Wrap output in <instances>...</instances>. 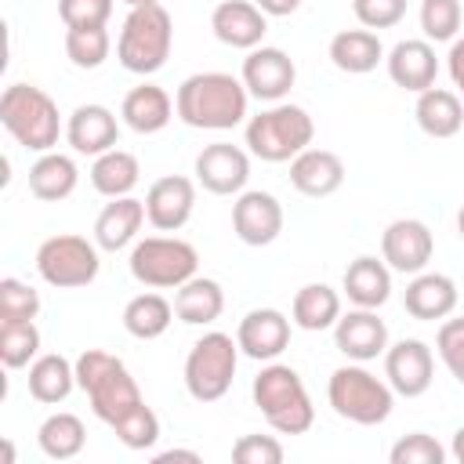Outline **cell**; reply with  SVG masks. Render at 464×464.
<instances>
[{
    "mask_svg": "<svg viewBox=\"0 0 464 464\" xmlns=\"http://www.w3.org/2000/svg\"><path fill=\"white\" fill-rule=\"evenodd\" d=\"M290 185L308 196V199H323V196H334L341 185H344V163L337 152L330 149H304L290 160Z\"/></svg>",
    "mask_w": 464,
    "mask_h": 464,
    "instance_id": "44dd1931",
    "label": "cell"
},
{
    "mask_svg": "<svg viewBox=\"0 0 464 464\" xmlns=\"http://www.w3.org/2000/svg\"><path fill=\"white\" fill-rule=\"evenodd\" d=\"M250 178V156L232 141H214L196 156V181L214 196H239Z\"/></svg>",
    "mask_w": 464,
    "mask_h": 464,
    "instance_id": "9a60e30c",
    "label": "cell"
},
{
    "mask_svg": "<svg viewBox=\"0 0 464 464\" xmlns=\"http://www.w3.org/2000/svg\"><path fill=\"white\" fill-rule=\"evenodd\" d=\"M76 384L87 392L91 413L102 424H116L127 413H134L138 406H145L138 381L130 377V370L123 366V359H116L112 352L102 348H87L76 355Z\"/></svg>",
    "mask_w": 464,
    "mask_h": 464,
    "instance_id": "7a4b0ae2",
    "label": "cell"
},
{
    "mask_svg": "<svg viewBox=\"0 0 464 464\" xmlns=\"http://www.w3.org/2000/svg\"><path fill=\"white\" fill-rule=\"evenodd\" d=\"M76 181H80V170H76V160L65 156V152H40V160L29 167V192L44 203H58L65 196L76 192Z\"/></svg>",
    "mask_w": 464,
    "mask_h": 464,
    "instance_id": "f546056e",
    "label": "cell"
},
{
    "mask_svg": "<svg viewBox=\"0 0 464 464\" xmlns=\"http://www.w3.org/2000/svg\"><path fill=\"white\" fill-rule=\"evenodd\" d=\"M334 341L352 362H370L388 352V326L377 308H355L334 323Z\"/></svg>",
    "mask_w": 464,
    "mask_h": 464,
    "instance_id": "ffe728a7",
    "label": "cell"
},
{
    "mask_svg": "<svg viewBox=\"0 0 464 464\" xmlns=\"http://www.w3.org/2000/svg\"><path fill=\"white\" fill-rule=\"evenodd\" d=\"M40 355V330L33 319L25 323H0V362L7 370H22Z\"/></svg>",
    "mask_w": 464,
    "mask_h": 464,
    "instance_id": "d590c367",
    "label": "cell"
},
{
    "mask_svg": "<svg viewBox=\"0 0 464 464\" xmlns=\"http://www.w3.org/2000/svg\"><path fill=\"white\" fill-rule=\"evenodd\" d=\"M174 47V18L163 4H141L130 7L116 40V58L127 72L152 76L167 65Z\"/></svg>",
    "mask_w": 464,
    "mask_h": 464,
    "instance_id": "277c9868",
    "label": "cell"
},
{
    "mask_svg": "<svg viewBox=\"0 0 464 464\" xmlns=\"http://www.w3.org/2000/svg\"><path fill=\"white\" fill-rule=\"evenodd\" d=\"M138 178H141L138 156L127 152V149H109V152L94 156V163H91V185L105 199L130 196V188L138 185Z\"/></svg>",
    "mask_w": 464,
    "mask_h": 464,
    "instance_id": "d6a6232c",
    "label": "cell"
},
{
    "mask_svg": "<svg viewBox=\"0 0 464 464\" xmlns=\"http://www.w3.org/2000/svg\"><path fill=\"white\" fill-rule=\"evenodd\" d=\"M431 254H435V236L417 218H399L381 232V257L392 272L417 276L428 268Z\"/></svg>",
    "mask_w": 464,
    "mask_h": 464,
    "instance_id": "8fae6325",
    "label": "cell"
},
{
    "mask_svg": "<svg viewBox=\"0 0 464 464\" xmlns=\"http://www.w3.org/2000/svg\"><path fill=\"white\" fill-rule=\"evenodd\" d=\"M127 7H141V4H160V0H123Z\"/></svg>",
    "mask_w": 464,
    "mask_h": 464,
    "instance_id": "f5cc1de1",
    "label": "cell"
},
{
    "mask_svg": "<svg viewBox=\"0 0 464 464\" xmlns=\"http://www.w3.org/2000/svg\"><path fill=\"white\" fill-rule=\"evenodd\" d=\"M381 58H384V44L373 29H341L330 40V62L348 76L373 72Z\"/></svg>",
    "mask_w": 464,
    "mask_h": 464,
    "instance_id": "f1b7e54d",
    "label": "cell"
},
{
    "mask_svg": "<svg viewBox=\"0 0 464 464\" xmlns=\"http://www.w3.org/2000/svg\"><path fill=\"white\" fill-rule=\"evenodd\" d=\"M196 210V181L181 174L156 178L145 192V218L156 232H178Z\"/></svg>",
    "mask_w": 464,
    "mask_h": 464,
    "instance_id": "2e32d148",
    "label": "cell"
},
{
    "mask_svg": "<svg viewBox=\"0 0 464 464\" xmlns=\"http://www.w3.org/2000/svg\"><path fill=\"white\" fill-rule=\"evenodd\" d=\"M362 29H392L406 18V0H352Z\"/></svg>",
    "mask_w": 464,
    "mask_h": 464,
    "instance_id": "7bdbcfd3",
    "label": "cell"
},
{
    "mask_svg": "<svg viewBox=\"0 0 464 464\" xmlns=\"http://www.w3.org/2000/svg\"><path fill=\"white\" fill-rule=\"evenodd\" d=\"M250 91L232 72H192L174 94L178 120L196 130H232L246 120Z\"/></svg>",
    "mask_w": 464,
    "mask_h": 464,
    "instance_id": "6da1fadb",
    "label": "cell"
},
{
    "mask_svg": "<svg viewBox=\"0 0 464 464\" xmlns=\"http://www.w3.org/2000/svg\"><path fill=\"white\" fill-rule=\"evenodd\" d=\"M236 464H279L283 460V442L276 435H243L232 446Z\"/></svg>",
    "mask_w": 464,
    "mask_h": 464,
    "instance_id": "f6af8a7d",
    "label": "cell"
},
{
    "mask_svg": "<svg viewBox=\"0 0 464 464\" xmlns=\"http://www.w3.org/2000/svg\"><path fill=\"white\" fill-rule=\"evenodd\" d=\"M98 250H102L98 243H91L83 236H72V232L51 236L36 250V272H40V279L47 286L80 290V286L98 279V268H102Z\"/></svg>",
    "mask_w": 464,
    "mask_h": 464,
    "instance_id": "30bf717a",
    "label": "cell"
},
{
    "mask_svg": "<svg viewBox=\"0 0 464 464\" xmlns=\"http://www.w3.org/2000/svg\"><path fill=\"white\" fill-rule=\"evenodd\" d=\"M174 112L178 109H174L170 94L163 87H156V83H141V87L127 91V98L120 105V116H123V123L134 134H156V130H163Z\"/></svg>",
    "mask_w": 464,
    "mask_h": 464,
    "instance_id": "484cf974",
    "label": "cell"
},
{
    "mask_svg": "<svg viewBox=\"0 0 464 464\" xmlns=\"http://www.w3.org/2000/svg\"><path fill=\"white\" fill-rule=\"evenodd\" d=\"M384 62H388V76H392L395 87H402L410 94H420V91L435 87L439 58H435L431 40H399L388 51Z\"/></svg>",
    "mask_w": 464,
    "mask_h": 464,
    "instance_id": "7402d4cb",
    "label": "cell"
},
{
    "mask_svg": "<svg viewBox=\"0 0 464 464\" xmlns=\"http://www.w3.org/2000/svg\"><path fill=\"white\" fill-rule=\"evenodd\" d=\"M457 232H460V239H464V207H460V214H457Z\"/></svg>",
    "mask_w": 464,
    "mask_h": 464,
    "instance_id": "816d5d0a",
    "label": "cell"
},
{
    "mask_svg": "<svg viewBox=\"0 0 464 464\" xmlns=\"http://www.w3.org/2000/svg\"><path fill=\"white\" fill-rule=\"evenodd\" d=\"M243 87L250 91V98L257 102H283L297 80V65L286 51L279 47H254L243 58V72H239Z\"/></svg>",
    "mask_w": 464,
    "mask_h": 464,
    "instance_id": "7c38bea8",
    "label": "cell"
},
{
    "mask_svg": "<svg viewBox=\"0 0 464 464\" xmlns=\"http://www.w3.org/2000/svg\"><path fill=\"white\" fill-rule=\"evenodd\" d=\"M402 304H406V312L413 315V319H420V323H435V319H446V315H453V308H457V283L450 279V276H442V272H417L410 283H406V290H402Z\"/></svg>",
    "mask_w": 464,
    "mask_h": 464,
    "instance_id": "cb8c5ba5",
    "label": "cell"
},
{
    "mask_svg": "<svg viewBox=\"0 0 464 464\" xmlns=\"http://www.w3.org/2000/svg\"><path fill=\"white\" fill-rule=\"evenodd\" d=\"M145 199H134V196H116L102 207V214L94 218V243L109 254L130 246L145 225Z\"/></svg>",
    "mask_w": 464,
    "mask_h": 464,
    "instance_id": "603a6c76",
    "label": "cell"
},
{
    "mask_svg": "<svg viewBox=\"0 0 464 464\" xmlns=\"http://www.w3.org/2000/svg\"><path fill=\"white\" fill-rule=\"evenodd\" d=\"M0 123L4 130L29 152H51L62 134V116L54 98L33 83H11L0 94Z\"/></svg>",
    "mask_w": 464,
    "mask_h": 464,
    "instance_id": "5b68a950",
    "label": "cell"
},
{
    "mask_svg": "<svg viewBox=\"0 0 464 464\" xmlns=\"http://www.w3.org/2000/svg\"><path fill=\"white\" fill-rule=\"evenodd\" d=\"M36 315H40V294L14 276L0 279V323H25Z\"/></svg>",
    "mask_w": 464,
    "mask_h": 464,
    "instance_id": "f35d334b",
    "label": "cell"
},
{
    "mask_svg": "<svg viewBox=\"0 0 464 464\" xmlns=\"http://www.w3.org/2000/svg\"><path fill=\"white\" fill-rule=\"evenodd\" d=\"M232 232L246 246H268L283 232V203L272 192L250 188L239 192L232 203Z\"/></svg>",
    "mask_w": 464,
    "mask_h": 464,
    "instance_id": "5bb4252c",
    "label": "cell"
},
{
    "mask_svg": "<svg viewBox=\"0 0 464 464\" xmlns=\"http://www.w3.org/2000/svg\"><path fill=\"white\" fill-rule=\"evenodd\" d=\"M170 319H174V304H170L163 294H156V290L138 294V297H130V301L123 304V330H127L130 337H138V341H156V337H163L167 326H170Z\"/></svg>",
    "mask_w": 464,
    "mask_h": 464,
    "instance_id": "836d02e7",
    "label": "cell"
},
{
    "mask_svg": "<svg viewBox=\"0 0 464 464\" xmlns=\"http://www.w3.org/2000/svg\"><path fill=\"white\" fill-rule=\"evenodd\" d=\"M344 294L355 308H381L392 297V268L384 265V257H355L344 268Z\"/></svg>",
    "mask_w": 464,
    "mask_h": 464,
    "instance_id": "4316f807",
    "label": "cell"
},
{
    "mask_svg": "<svg viewBox=\"0 0 464 464\" xmlns=\"http://www.w3.org/2000/svg\"><path fill=\"white\" fill-rule=\"evenodd\" d=\"M236 341H239L243 355H250L257 362H272L290 344V319L279 308H254L239 319Z\"/></svg>",
    "mask_w": 464,
    "mask_h": 464,
    "instance_id": "e0dca14e",
    "label": "cell"
},
{
    "mask_svg": "<svg viewBox=\"0 0 464 464\" xmlns=\"http://www.w3.org/2000/svg\"><path fill=\"white\" fill-rule=\"evenodd\" d=\"M446 65H450V80H453L457 94L464 98V36H457V40L450 44V58H446Z\"/></svg>",
    "mask_w": 464,
    "mask_h": 464,
    "instance_id": "bcb514c9",
    "label": "cell"
},
{
    "mask_svg": "<svg viewBox=\"0 0 464 464\" xmlns=\"http://www.w3.org/2000/svg\"><path fill=\"white\" fill-rule=\"evenodd\" d=\"M384 377L388 384L395 388V395H406V399H417L431 388L435 381V355L424 341L417 337H402L395 344H388L384 352Z\"/></svg>",
    "mask_w": 464,
    "mask_h": 464,
    "instance_id": "4fadbf2b",
    "label": "cell"
},
{
    "mask_svg": "<svg viewBox=\"0 0 464 464\" xmlns=\"http://www.w3.org/2000/svg\"><path fill=\"white\" fill-rule=\"evenodd\" d=\"M315 138V123L301 105L276 102L272 109L246 120V149L265 163H290Z\"/></svg>",
    "mask_w": 464,
    "mask_h": 464,
    "instance_id": "52a82bcc",
    "label": "cell"
},
{
    "mask_svg": "<svg viewBox=\"0 0 464 464\" xmlns=\"http://www.w3.org/2000/svg\"><path fill=\"white\" fill-rule=\"evenodd\" d=\"M130 276L149 290H178L199 268V254L192 243L178 236H145L130 246Z\"/></svg>",
    "mask_w": 464,
    "mask_h": 464,
    "instance_id": "ba28073f",
    "label": "cell"
},
{
    "mask_svg": "<svg viewBox=\"0 0 464 464\" xmlns=\"http://www.w3.org/2000/svg\"><path fill=\"white\" fill-rule=\"evenodd\" d=\"M112 14V0H58V18L65 29H87V25H105Z\"/></svg>",
    "mask_w": 464,
    "mask_h": 464,
    "instance_id": "ee69618b",
    "label": "cell"
},
{
    "mask_svg": "<svg viewBox=\"0 0 464 464\" xmlns=\"http://www.w3.org/2000/svg\"><path fill=\"white\" fill-rule=\"evenodd\" d=\"M36 442H40L44 457H51V460H72V457H80V450L87 442V428H83V420L76 413L58 410V413H51L40 424Z\"/></svg>",
    "mask_w": 464,
    "mask_h": 464,
    "instance_id": "e575fe53",
    "label": "cell"
},
{
    "mask_svg": "<svg viewBox=\"0 0 464 464\" xmlns=\"http://www.w3.org/2000/svg\"><path fill=\"white\" fill-rule=\"evenodd\" d=\"M112 51L109 29L105 25H87V29H65V54L76 69H98Z\"/></svg>",
    "mask_w": 464,
    "mask_h": 464,
    "instance_id": "8d00e7d4",
    "label": "cell"
},
{
    "mask_svg": "<svg viewBox=\"0 0 464 464\" xmlns=\"http://www.w3.org/2000/svg\"><path fill=\"white\" fill-rule=\"evenodd\" d=\"M170 460L199 464V453H196V450H163V453H156V464H170Z\"/></svg>",
    "mask_w": 464,
    "mask_h": 464,
    "instance_id": "c3c4849f",
    "label": "cell"
},
{
    "mask_svg": "<svg viewBox=\"0 0 464 464\" xmlns=\"http://www.w3.org/2000/svg\"><path fill=\"white\" fill-rule=\"evenodd\" d=\"M435 348H439V359L446 362V370L453 373V381L464 384V315L460 319H446L439 326Z\"/></svg>",
    "mask_w": 464,
    "mask_h": 464,
    "instance_id": "b9f144b4",
    "label": "cell"
},
{
    "mask_svg": "<svg viewBox=\"0 0 464 464\" xmlns=\"http://www.w3.org/2000/svg\"><path fill=\"white\" fill-rule=\"evenodd\" d=\"M65 141L80 156H102V152L116 149V141H120L116 112L109 105H94V102L76 105L65 120Z\"/></svg>",
    "mask_w": 464,
    "mask_h": 464,
    "instance_id": "d6986e66",
    "label": "cell"
},
{
    "mask_svg": "<svg viewBox=\"0 0 464 464\" xmlns=\"http://www.w3.org/2000/svg\"><path fill=\"white\" fill-rule=\"evenodd\" d=\"M450 453H453V460L457 464H464V424L453 431V442H450Z\"/></svg>",
    "mask_w": 464,
    "mask_h": 464,
    "instance_id": "681fc988",
    "label": "cell"
},
{
    "mask_svg": "<svg viewBox=\"0 0 464 464\" xmlns=\"http://www.w3.org/2000/svg\"><path fill=\"white\" fill-rule=\"evenodd\" d=\"M388 460H392V464H442V460H446V450H442L431 435L410 431V435H402V439L392 446Z\"/></svg>",
    "mask_w": 464,
    "mask_h": 464,
    "instance_id": "60d3db41",
    "label": "cell"
},
{
    "mask_svg": "<svg viewBox=\"0 0 464 464\" xmlns=\"http://www.w3.org/2000/svg\"><path fill=\"white\" fill-rule=\"evenodd\" d=\"M210 29L225 47L254 51L268 33V14L250 0H221L210 11Z\"/></svg>",
    "mask_w": 464,
    "mask_h": 464,
    "instance_id": "ac0fdd59",
    "label": "cell"
},
{
    "mask_svg": "<svg viewBox=\"0 0 464 464\" xmlns=\"http://www.w3.org/2000/svg\"><path fill=\"white\" fill-rule=\"evenodd\" d=\"M268 18H283V14H294L301 7V0H254Z\"/></svg>",
    "mask_w": 464,
    "mask_h": 464,
    "instance_id": "7dc6e473",
    "label": "cell"
},
{
    "mask_svg": "<svg viewBox=\"0 0 464 464\" xmlns=\"http://www.w3.org/2000/svg\"><path fill=\"white\" fill-rule=\"evenodd\" d=\"M80 388L76 384V362H69L65 355L58 352H47V355H36L29 362V395L44 406H58L69 399V392Z\"/></svg>",
    "mask_w": 464,
    "mask_h": 464,
    "instance_id": "83f0119b",
    "label": "cell"
},
{
    "mask_svg": "<svg viewBox=\"0 0 464 464\" xmlns=\"http://www.w3.org/2000/svg\"><path fill=\"white\" fill-rule=\"evenodd\" d=\"M337 319H341V294L326 283H304L290 301V323L308 334L330 330Z\"/></svg>",
    "mask_w": 464,
    "mask_h": 464,
    "instance_id": "1f68e13d",
    "label": "cell"
},
{
    "mask_svg": "<svg viewBox=\"0 0 464 464\" xmlns=\"http://www.w3.org/2000/svg\"><path fill=\"white\" fill-rule=\"evenodd\" d=\"M326 399H330L337 417L362 424V428H373V424H384L392 417L395 388L388 381H381L377 373H370L362 362H348V366H337L330 373Z\"/></svg>",
    "mask_w": 464,
    "mask_h": 464,
    "instance_id": "8992f818",
    "label": "cell"
},
{
    "mask_svg": "<svg viewBox=\"0 0 464 464\" xmlns=\"http://www.w3.org/2000/svg\"><path fill=\"white\" fill-rule=\"evenodd\" d=\"M464 25L460 0H420V29L431 44H453Z\"/></svg>",
    "mask_w": 464,
    "mask_h": 464,
    "instance_id": "74e56055",
    "label": "cell"
},
{
    "mask_svg": "<svg viewBox=\"0 0 464 464\" xmlns=\"http://www.w3.org/2000/svg\"><path fill=\"white\" fill-rule=\"evenodd\" d=\"M0 453H4V464H11V460H14V446H11L7 439L0 442Z\"/></svg>",
    "mask_w": 464,
    "mask_h": 464,
    "instance_id": "f907efd6",
    "label": "cell"
},
{
    "mask_svg": "<svg viewBox=\"0 0 464 464\" xmlns=\"http://www.w3.org/2000/svg\"><path fill=\"white\" fill-rule=\"evenodd\" d=\"M254 406L261 410V417L268 420L272 431L279 435H304L315 420V406L308 399V388L301 381V373L286 362H268L261 366V373L250 384Z\"/></svg>",
    "mask_w": 464,
    "mask_h": 464,
    "instance_id": "3957f363",
    "label": "cell"
},
{
    "mask_svg": "<svg viewBox=\"0 0 464 464\" xmlns=\"http://www.w3.org/2000/svg\"><path fill=\"white\" fill-rule=\"evenodd\" d=\"M239 366V341L210 330L185 355V388L196 402H218L228 395Z\"/></svg>",
    "mask_w": 464,
    "mask_h": 464,
    "instance_id": "9c48e42d",
    "label": "cell"
},
{
    "mask_svg": "<svg viewBox=\"0 0 464 464\" xmlns=\"http://www.w3.org/2000/svg\"><path fill=\"white\" fill-rule=\"evenodd\" d=\"M221 312H225V290H221L218 279L192 276L174 294V315L188 326H210Z\"/></svg>",
    "mask_w": 464,
    "mask_h": 464,
    "instance_id": "4dcf8cb0",
    "label": "cell"
},
{
    "mask_svg": "<svg viewBox=\"0 0 464 464\" xmlns=\"http://www.w3.org/2000/svg\"><path fill=\"white\" fill-rule=\"evenodd\" d=\"M112 431H116V439H120L127 450H149V446H156V439H160V417H156L149 406H138L134 413H127L123 420H116Z\"/></svg>",
    "mask_w": 464,
    "mask_h": 464,
    "instance_id": "ab89813d",
    "label": "cell"
},
{
    "mask_svg": "<svg viewBox=\"0 0 464 464\" xmlns=\"http://www.w3.org/2000/svg\"><path fill=\"white\" fill-rule=\"evenodd\" d=\"M413 116L428 138H453L464 127V98L446 87H428L417 94Z\"/></svg>",
    "mask_w": 464,
    "mask_h": 464,
    "instance_id": "d4e9b609",
    "label": "cell"
}]
</instances>
